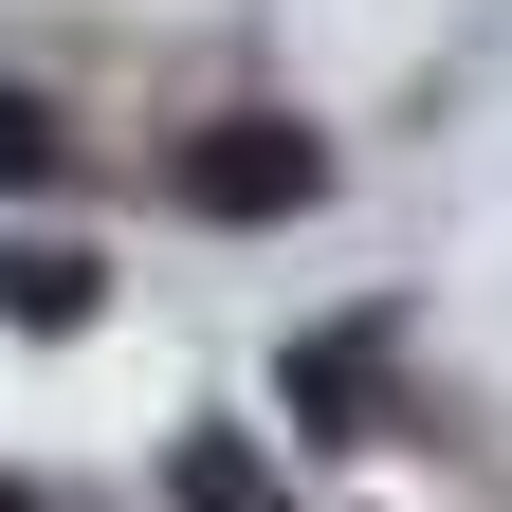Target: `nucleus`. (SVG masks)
<instances>
[{
	"instance_id": "20e7f679",
	"label": "nucleus",
	"mask_w": 512,
	"mask_h": 512,
	"mask_svg": "<svg viewBox=\"0 0 512 512\" xmlns=\"http://www.w3.org/2000/svg\"><path fill=\"white\" fill-rule=\"evenodd\" d=\"M0 183H55V110H37L19 74H0Z\"/></svg>"
},
{
	"instance_id": "f03ea898",
	"label": "nucleus",
	"mask_w": 512,
	"mask_h": 512,
	"mask_svg": "<svg viewBox=\"0 0 512 512\" xmlns=\"http://www.w3.org/2000/svg\"><path fill=\"white\" fill-rule=\"evenodd\" d=\"M92 311H110V275L74 238H0V330H92Z\"/></svg>"
},
{
	"instance_id": "7ed1b4c3",
	"label": "nucleus",
	"mask_w": 512,
	"mask_h": 512,
	"mask_svg": "<svg viewBox=\"0 0 512 512\" xmlns=\"http://www.w3.org/2000/svg\"><path fill=\"white\" fill-rule=\"evenodd\" d=\"M165 494H183V512H293L256 439H183V458H165Z\"/></svg>"
},
{
	"instance_id": "f257e3e1",
	"label": "nucleus",
	"mask_w": 512,
	"mask_h": 512,
	"mask_svg": "<svg viewBox=\"0 0 512 512\" xmlns=\"http://www.w3.org/2000/svg\"><path fill=\"white\" fill-rule=\"evenodd\" d=\"M183 202L202 220H293V202H330V147L293 110H220V128H183Z\"/></svg>"
}]
</instances>
